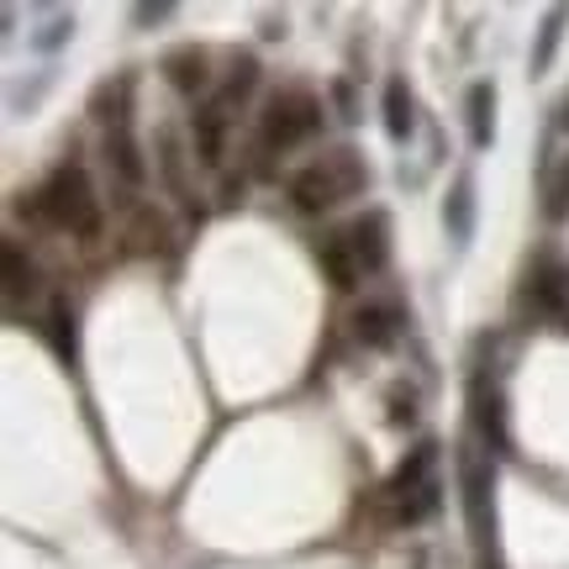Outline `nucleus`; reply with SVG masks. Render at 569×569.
<instances>
[{
  "label": "nucleus",
  "mask_w": 569,
  "mask_h": 569,
  "mask_svg": "<svg viewBox=\"0 0 569 569\" xmlns=\"http://www.w3.org/2000/svg\"><path fill=\"white\" fill-rule=\"evenodd\" d=\"M27 217L59 227L69 238H96V232H101V196H96V184H90V174H84L80 163H59V169L32 190Z\"/></svg>",
  "instance_id": "nucleus-1"
},
{
  "label": "nucleus",
  "mask_w": 569,
  "mask_h": 569,
  "mask_svg": "<svg viewBox=\"0 0 569 569\" xmlns=\"http://www.w3.org/2000/svg\"><path fill=\"white\" fill-rule=\"evenodd\" d=\"M369 190V163L353 153V148H332L322 159H311L290 180V206L306 211V217H322L332 206L353 201V196H365Z\"/></svg>",
  "instance_id": "nucleus-2"
},
{
  "label": "nucleus",
  "mask_w": 569,
  "mask_h": 569,
  "mask_svg": "<svg viewBox=\"0 0 569 569\" xmlns=\"http://www.w3.org/2000/svg\"><path fill=\"white\" fill-rule=\"evenodd\" d=\"M322 132V101L311 90H280L269 96L264 117H259V148L264 153H290Z\"/></svg>",
  "instance_id": "nucleus-3"
},
{
  "label": "nucleus",
  "mask_w": 569,
  "mask_h": 569,
  "mask_svg": "<svg viewBox=\"0 0 569 569\" xmlns=\"http://www.w3.org/2000/svg\"><path fill=\"white\" fill-rule=\"evenodd\" d=\"M343 243L348 253H353V264H359V274H380V269L390 264V217L386 211H365L359 222L343 227Z\"/></svg>",
  "instance_id": "nucleus-4"
},
{
  "label": "nucleus",
  "mask_w": 569,
  "mask_h": 569,
  "mask_svg": "<svg viewBox=\"0 0 569 569\" xmlns=\"http://www.w3.org/2000/svg\"><path fill=\"white\" fill-rule=\"evenodd\" d=\"M459 486H465V517H469V528H475V538H490V528H496V507H490L496 469H490V459L465 453L459 459Z\"/></svg>",
  "instance_id": "nucleus-5"
},
{
  "label": "nucleus",
  "mask_w": 569,
  "mask_h": 569,
  "mask_svg": "<svg viewBox=\"0 0 569 569\" xmlns=\"http://www.w3.org/2000/svg\"><path fill=\"white\" fill-rule=\"evenodd\" d=\"M528 301H532L538 317H549L553 327H565L569 332V269L559 264V259H543V264L532 269Z\"/></svg>",
  "instance_id": "nucleus-6"
},
{
  "label": "nucleus",
  "mask_w": 569,
  "mask_h": 569,
  "mask_svg": "<svg viewBox=\"0 0 569 569\" xmlns=\"http://www.w3.org/2000/svg\"><path fill=\"white\" fill-rule=\"evenodd\" d=\"M469 407H475V427L490 443V453H507L511 448V427H507V407H501V390L486 386V375H475L469 386Z\"/></svg>",
  "instance_id": "nucleus-7"
},
{
  "label": "nucleus",
  "mask_w": 569,
  "mask_h": 569,
  "mask_svg": "<svg viewBox=\"0 0 569 569\" xmlns=\"http://www.w3.org/2000/svg\"><path fill=\"white\" fill-rule=\"evenodd\" d=\"M227 122H232V106L222 96H211V101L196 111V159L206 169H222L227 159Z\"/></svg>",
  "instance_id": "nucleus-8"
},
{
  "label": "nucleus",
  "mask_w": 569,
  "mask_h": 569,
  "mask_svg": "<svg viewBox=\"0 0 569 569\" xmlns=\"http://www.w3.org/2000/svg\"><path fill=\"white\" fill-rule=\"evenodd\" d=\"M401 327H407V311L396 301H365L353 311V332H359L365 348H390L401 338Z\"/></svg>",
  "instance_id": "nucleus-9"
},
{
  "label": "nucleus",
  "mask_w": 569,
  "mask_h": 569,
  "mask_svg": "<svg viewBox=\"0 0 569 569\" xmlns=\"http://www.w3.org/2000/svg\"><path fill=\"white\" fill-rule=\"evenodd\" d=\"M432 469H438V443L427 438V443H417L407 459L396 465V475L386 480V496H390V501H407V496H417L422 486H432V480H438Z\"/></svg>",
  "instance_id": "nucleus-10"
},
{
  "label": "nucleus",
  "mask_w": 569,
  "mask_h": 569,
  "mask_svg": "<svg viewBox=\"0 0 569 569\" xmlns=\"http://www.w3.org/2000/svg\"><path fill=\"white\" fill-rule=\"evenodd\" d=\"M106 163H111V174L127 184V190H142V180H148V163H142V148L138 138L127 132V127H117V132H106Z\"/></svg>",
  "instance_id": "nucleus-11"
},
{
  "label": "nucleus",
  "mask_w": 569,
  "mask_h": 569,
  "mask_svg": "<svg viewBox=\"0 0 569 569\" xmlns=\"http://www.w3.org/2000/svg\"><path fill=\"white\" fill-rule=\"evenodd\" d=\"M163 80L174 84L180 96H196L211 84V59H206L201 48H174L169 59H163Z\"/></svg>",
  "instance_id": "nucleus-12"
},
{
  "label": "nucleus",
  "mask_w": 569,
  "mask_h": 569,
  "mask_svg": "<svg viewBox=\"0 0 569 569\" xmlns=\"http://www.w3.org/2000/svg\"><path fill=\"white\" fill-rule=\"evenodd\" d=\"M465 117H469V142H475V148H490V138H496V84L490 80L469 84Z\"/></svg>",
  "instance_id": "nucleus-13"
},
{
  "label": "nucleus",
  "mask_w": 569,
  "mask_h": 569,
  "mask_svg": "<svg viewBox=\"0 0 569 569\" xmlns=\"http://www.w3.org/2000/svg\"><path fill=\"white\" fill-rule=\"evenodd\" d=\"M443 227H448V238H453V243H469V232H475V180H469V174H459L453 190H448Z\"/></svg>",
  "instance_id": "nucleus-14"
},
{
  "label": "nucleus",
  "mask_w": 569,
  "mask_h": 569,
  "mask_svg": "<svg viewBox=\"0 0 569 569\" xmlns=\"http://www.w3.org/2000/svg\"><path fill=\"white\" fill-rule=\"evenodd\" d=\"M322 274L332 280V290H353V284L365 280L359 264H353V253H348V243H343V232H332L322 243Z\"/></svg>",
  "instance_id": "nucleus-15"
},
{
  "label": "nucleus",
  "mask_w": 569,
  "mask_h": 569,
  "mask_svg": "<svg viewBox=\"0 0 569 569\" xmlns=\"http://www.w3.org/2000/svg\"><path fill=\"white\" fill-rule=\"evenodd\" d=\"M386 132H390V142H407L411 138V127H417V117H411V90H407V80H390L386 84Z\"/></svg>",
  "instance_id": "nucleus-16"
},
{
  "label": "nucleus",
  "mask_w": 569,
  "mask_h": 569,
  "mask_svg": "<svg viewBox=\"0 0 569 569\" xmlns=\"http://www.w3.org/2000/svg\"><path fill=\"white\" fill-rule=\"evenodd\" d=\"M32 290H38V264H32L17 243H6V296H11V306H17L21 296H32Z\"/></svg>",
  "instance_id": "nucleus-17"
},
{
  "label": "nucleus",
  "mask_w": 569,
  "mask_h": 569,
  "mask_svg": "<svg viewBox=\"0 0 569 569\" xmlns=\"http://www.w3.org/2000/svg\"><path fill=\"white\" fill-rule=\"evenodd\" d=\"M42 338L53 343V353H59V359H74V311H69V301H53V306H48Z\"/></svg>",
  "instance_id": "nucleus-18"
},
{
  "label": "nucleus",
  "mask_w": 569,
  "mask_h": 569,
  "mask_svg": "<svg viewBox=\"0 0 569 569\" xmlns=\"http://www.w3.org/2000/svg\"><path fill=\"white\" fill-rule=\"evenodd\" d=\"M565 6H553L549 17H543V27H538V48H532V74H549L553 63V48H559V38H565Z\"/></svg>",
  "instance_id": "nucleus-19"
},
{
  "label": "nucleus",
  "mask_w": 569,
  "mask_h": 569,
  "mask_svg": "<svg viewBox=\"0 0 569 569\" xmlns=\"http://www.w3.org/2000/svg\"><path fill=\"white\" fill-rule=\"evenodd\" d=\"M180 138H174V127H163L159 132V169L163 180H169V190H184V169H180Z\"/></svg>",
  "instance_id": "nucleus-20"
},
{
  "label": "nucleus",
  "mask_w": 569,
  "mask_h": 569,
  "mask_svg": "<svg viewBox=\"0 0 569 569\" xmlns=\"http://www.w3.org/2000/svg\"><path fill=\"white\" fill-rule=\"evenodd\" d=\"M253 84H259V59H248V53H243V59L232 63L227 84H222V101H227V106H238V101L248 96V90H253Z\"/></svg>",
  "instance_id": "nucleus-21"
},
{
  "label": "nucleus",
  "mask_w": 569,
  "mask_h": 569,
  "mask_svg": "<svg viewBox=\"0 0 569 569\" xmlns=\"http://www.w3.org/2000/svg\"><path fill=\"white\" fill-rule=\"evenodd\" d=\"M96 117L111 122V132L127 127V80H117V90H101V96H96Z\"/></svg>",
  "instance_id": "nucleus-22"
},
{
  "label": "nucleus",
  "mask_w": 569,
  "mask_h": 569,
  "mask_svg": "<svg viewBox=\"0 0 569 569\" xmlns=\"http://www.w3.org/2000/svg\"><path fill=\"white\" fill-rule=\"evenodd\" d=\"M543 196H549V217H565L569 211V163L559 169V174L543 180Z\"/></svg>",
  "instance_id": "nucleus-23"
},
{
  "label": "nucleus",
  "mask_w": 569,
  "mask_h": 569,
  "mask_svg": "<svg viewBox=\"0 0 569 569\" xmlns=\"http://www.w3.org/2000/svg\"><path fill=\"white\" fill-rule=\"evenodd\" d=\"M411 417H417V396H411V390H396V396H390V422L401 427V422H411Z\"/></svg>",
  "instance_id": "nucleus-24"
},
{
  "label": "nucleus",
  "mask_w": 569,
  "mask_h": 569,
  "mask_svg": "<svg viewBox=\"0 0 569 569\" xmlns=\"http://www.w3.org/2000/svg\"><path fill=\"white\" fill-rule=\"evenodd\" d=\"M69 27H74V17H53L48 21V32L38 38V48H59V42L69 38Z\"/></svg>",
  "instance_id": "nucleus-25"
},
{
  "label": "nucleus",
  "mask_w": 569,
  "mask_h": 569,
  "mask_svg": "<svg viewBox=\"0 0 569 569\" xmlns=\"http://www.w3.org/2000/svg\"><path fill=\"white\" fill-rule=\"evenodd\" d=\"M169 17V6H138V21H163Z\"/></svg>",
  "instance_id": "nucleus-26"
}]
</instances>
